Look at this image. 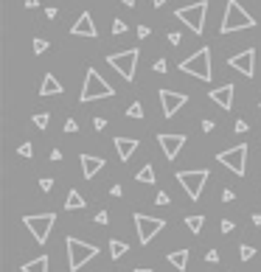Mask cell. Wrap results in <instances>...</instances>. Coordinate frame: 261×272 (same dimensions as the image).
Segmentation results:
<instances>
[{
  "instance_id": "obj_34",
  "label": "cell",
  "mask_w": 261,
  "mask_h": 272,
  "mask_svg": "<svg viewBox=\"0 0 261 272\" xmlns=\"http://www.w3.org/2000/svg\"><path fill=\"white\" fill-rule=\"evenodd\" d=\"M65 132H79V123H76L73 118H68V121H65Z\"/></svg>"
},
{
  "instance_id": "obj_37",
  "label": "cell",
  "mask_w": 261,
  "mask_h": 272,
  "mask_svg": "<svg viewBox=\"0 0 261 272\" xmlns=\"http://www.w3.org/2000/svg\"><path fill=\"white\" fill-rule=\"evenodd\" d=\"M205 261H208V264H216V261H219V253H216V250H208V256H205Z\"/></svg>"
},
{
  "instance_id": "obj_6",
  "label": "cell",
  "mask_w": 261,
  "mask_h": 272,
  "mask_svg": "<svg viewBox=\"0 0 261 272\" xmlns=\"http://www.w3.org/2000/svg\"><path fill=\"white\" fill-rule=\"evenodd\" d=\"M177 182H180L183 188H186V194L197 202L199 197H203V188H205V182H208V177H211V171L208 169H194V171H177Z\"/></svg>"
},
{
  "instance_id": "obj_3",
  "label": "cell",
  "mask_w": 261,
  "mask_h": 272,
  "mask_svg": "<svg viewBox=\"0 0 261 272\" xmlns=\"http://www.w3.org/2000/svg\"><path fill=\"white\" fill-rule=\"evenodd\" d=\"M180 70L188 73V76H197V79H203V81H211V76H213V70H211V48H199L197 54L183 59Z\"/></svg>"
},
{
  "instance_id": "obj_35",
  "label": "cell",
  "mask_w": 261,
  "mask_h": 272,
  "mask_svg": "<svg viewBox=\"0 0 261 272\" xmlns=\"http://www.w3.org/2000/svg\"><path fill=\"white\" fill-rule=\"evenodd\" d=\"M155 202H157V205H169V202H171V199H169V194H166V191H157Z\"/></svg>"
},
{
  "instance_id": "obj_23",
  "label": "cell",
  "mask_w": 261,
  "mask_h": 272,
  "mask_svg": "<svg viewBox=\"0 0 261 272\" xmlns=\"http://www.w3.org/2000/svg\"><path fill=\"white\" fill-rule=\"evenodd\" d=\"M186 224H188V230H191V233H203V227H205V216H188L186 219Z\"/></svg>"
},
{
  "instance_id": "obj_4",
  "label": "cell",
  "mask_w": 261,
  "mask_h": 272,
  "mask_svg": "<svg viewBox=\"0 0 261 272\" xmlns=\"http://www.w3.org/2000/svg\"><path fill=\"white\" fill-rule=\"evenodd\" d=\"M110 96H115V90H112L110 85L102 79V73L98 70H87V76H85V87H82V101H98V98H110Z\"/></svg>"
},
{
  "instance_id": "obj_48",
  "label": "cell",
  "mask_w": 261,
  "mask_h": 272,
  "mask_svg": "<svg viewBox=\"0 0 261 272\" xmlns=\"http://www.w3.org/2000/svg\"><path fill=\"white\" fill-rule=\"evenodd\" d=\"M124 6H129V9H135V0H121Z\"/></svg>"
},
{
  "instance_id": "obj_38",
  "label": "cell",
  "mask_w": 261,
  "mask_h": 272,
  "mask_svg": "<svg viewBox=\"0 0 261 272\" xmlns=\"http://www.w3.org/2000/svg\"><path fill=\"white\" fill-rule=\"evenodd\" d=\"M169 43H171V45H180V43H183V37H180L177 31H171V34H169Z\"/></svg>"
},
{
  "instance_id": "obj_2",
  "label": "cell",
  "mask_w": 261,
  "mask_h": 272,
  "mask_svg": "<svg viewBox=\"0 0 261 272\" xmlns=\"http://www.w3.org/2000/svg\"><path fill=\"white\" fill-rule=\"evenodd\" d=\"M242 28H256V20H253V17L242 9L239 0H228L219 31H222V34H233V31H242Z\"/></svg>"
},
{
  "instance_id": "obj_39",
  "label": "cell",
  "mask_w": 261,
  "mask_h": 272,
  "mask_svg": "<svg viewBox=\"0 0 261 272\" xmlns=\"http://www.w3.org/2000/svg\"><path fill=\"white\" fill-rule=\"evenodd\" d=\"M138 37H140V39L149 37V26H138Z\"/></svg>"
},
{
  "instance_id": "obj_27",
  "label": "cell",
  "mask_w": 261,
  "mask_h": 272,
  "mask_svg": "<svg viewBox=\"0 0 261 272\" xmlns=\"http://www.w3.org/2000/svg\"><path fill=\"white\" fill-rule=\"evenodd\" d=\"M127 115H129V118H144V107H140L138 101L129 104V107H127Z\"/></svg>"
},
{
  "instance_id": "obj_13",
  "label": "cell",
  "mask_w": 261,
  "mask_h": 272,
  "mask_svg": "<svg viewBox=\"0 0 261 272\" xmlns=\"http://www.w3.org/2000/svg\"><path fill=\"white\" fill-rule=\"evenodd\" d=\"M157 143H160V149H163L166 160H174V157L180 155V149H183V146H186V135L160 132V135H157Z\"/></svg>"
},
{
  "instance_id": "obj_45",
  "label": "cell",
  "mask_w": 261,
  "mask_h": 272,
  "mask_svg": "<svg viewBox=\"0 0 261 272\" xmlns=\"http://www.w3.org/2000/svg\"><path fill=\"white\" fill-rule=\"evenodd\" d=\"M213 127H216V123H213V121H203V129H205V132H211Z\"/></svg>"
},
{
  "instance_id": "obj_12",
  "label": "cell",
  "mask_w": 261,
  "mask_h": 272,
  "mask_svg": "<svg viewBox=\"0 0 261 272\" xmlns=\"http://www.w3.org/2000/svg\"><path fill=\"white\" fill-rule=\"evenodd\" d=\"M157 96H160V104H163V115L166 118L177 115V110L188 104L186 93H174V90H166V87H163V90H157Z\"/></svg>"
},
{
  "instance_id": "obj_11",
  "label": "cell",
  "mask_w": 261,
  "mask_h": 272,
  "mask_svg": "<svg viewBox=\"0 0 261 272\" xmlns=\"http://www.w3.org/2000/svg\"><path fill=\"white\" fill-rule=\"evenodd\" d=\"M228 65H230L233 70H239L242 76L253 79V76H256V48H247V51H242V54L230 56Z\"/></svg>"
},
{
  "instance_id": "obj_22",
  "label": "cell",
  "mask_w": 261,
  "mask_h": 272,
  "mask_svg": "<svg viewBox=\"0 0 261 272\" xmlns=\"http://www.w3.org/2000/svg\"><path fill=\"white\" fill-rule=\"evenodd\" d=\"M135 180H138V182H144V185H152V182L157 180V177H155V169H152V165L146 163L144 169H140L138 174H135Z\"/></svg>"
},
{
  "instance_id": "obj_9",
  "label": "cell",
  "mask_w": 261,
  "mask_h": 272,
  "mask_svg": "<svg viewBox=\"0 0 261 272\" xmlns=\"http://www.w3.org/2000/svg\"><path fill=\"white\" fill-rule=\"evenodd\" d=\"M216 160L225 165V169H230L233 174H245L247 171V146L245 143H239V146H233V149H225V152H219L216 155Z\"/></svg>"
},
{
  "instance_id": "obj_10",
  "label": "cell",
  "mask_w": 261,
  "mask_h": 272,
  "mask_svg": "<svg viewBox=\"0 0 261 272\" xmlns=\"http://www.w3.org/2000/svg\"><path fill=\"white\" fill-rule=\"evenodd\" d=\"M135 227H138V241L140 244H149L152 239L166 227L163 219H155V216H146V214H135Z\"/></svg>"
},
{
  "instance_id": "obj_44",
  "label": "cell",
  "mask_w": 261,
  "mask_h": 272,
  "mask_svg": "<svg viewBox=\"0 0 261 272\" xmlns=\"http://www.w3.org/2000/svg\"><path fill=\"white\" fill-rule=\"evenodd\" d=\"M93 127H96V129H104L107 121H104V118H96V121H93Z\"/></svg>"
},
{
  "instance_id": "obj_46",
  "label": "cell",
  "mask_w": 261,
  "mask_h": 272,
  "mask_svg": "<svg viewBox=\"0 0 261 272\" xmlns=\"http://www.w3.org/2000/svg\"><path fill=\"white\" fill-rule=\"evenodd\" d=\"M39 6V0H26V9H37Z\"/></svg>"
},
{
  "instance_id": "obj_19",
  "label": "cell",
  "mask_w": 261,
  "mask_h": 272,
  "mask_svg": "<svg viewBox=\"0 0 261 272\" xmlns=\"http://www.w3.org/2000/svg\"><path fill=\"white\" fill-rule=\"evenodd\" d=\"M85 205H87L85 197H82L76 188H73V191H68V199H65V208H68V211H82Z\"/></svg>"
},
{
  "instance_id": "obj_43",
  "label": "cell",
  "mask_w": 261,
  "mask_h": 272,
  "mask_svg": "<svg viewBox=\"0 0 261 272\" xmlns=\"http://www.w3.org/2000/svg\"><path fill=\"white\" fill-rule=\"evenodd\" d=\"M51 160H53V163H59V160H62V152L53 149V152H51Z\"/></svg>"
},
{
  "instance_id": "obj_42",
  "label": "cell",
  "mask_w": 261,
  "mask_h": 272,
  "mask_svg": "<svg viewBox=\"0 0 261 272\" xmlns=\"http://www.w3.org/2000/svg\"><path fill=\"white\" fill-rule=\"evenodd\" d=\"M121 194H124L121 185H112V188H110V197H121Z\"/></svg>"
},
{
  "instance_id": "obj_18",
  "label": "cell",
  "mask_w": 261,
  "mask_h": 272,
  "mask_svg": "<svg viewBox=\"0 0 261 272\" xmlns=\"http://www.w3.org/2000/svg\"><path fill=\"white\" fill-rule=\"evenodd\" d=\"M62 93V85H59V79L53 73H45L43 79V87H39V96H59Z\"/></svg>"
},
{
  "instance_id": "obj_21",
  "label": "cell",
  "mask_w": 261,
  "mask_h": 272,
  "mask_svg": "<svg viewBox=\"0 0 261 272\" xmlns=\"http://www.w3.org/2000/svg\"><path fill=\"white\" fill-rule=\"evenodd\" d=\"M23 272H48V258L39 256V258H34V261L23 264Z\"/></svg>"
},
{
  "instance_id": "obj_36",
  "label": "cell",
  "mask_w": 261,
  "mask_h": 272,
  "mask_svg": "<svg viewBox=\"0 0 261 272\" xmlns=\"http://www.w3.org/2000/svg\"><path fill=\"white\" fill-rule=\"evenodd\" d=\"M233 199H236V194L230 191V188H225V191H222V202H233Z\"/></svg>"
},
{
  "instance_id": "obj_16",
  "label": "cell",
  "mask_w": 261,
  "mask_h": 272,
  "mask_svg": "<svg viewBox=\"0 0 261 272\" xmlns=\"http://www.w3.org/2000/svg\"><path fill=\"white\" fill-rule=\"evenodd\" d=\"M112 143H115V152H118V157H121V160H129V157L138 152V146H140L135 138H124V135H115V138H112Z\"/></svg>"
},
{
  "instance_id": "obj_31",
  "label": "cell",
  "mask_w": 261,
  "mask_h": 272,
  "mask_svg": "<svg viewBox=\"0 0 261 272\" xmlns=\"http://www.w3.org/2000/svg\"><path fill=\"white\" fill-rule=\"evenodd\" d=\"M31 152H34V146H31V143H23L20 149H17V155H20V157H31Z\"/></svg>"
},
{
  "instance_id": "obj_26",
  "label": "cell",
  "mask_w": 261,
  "mask_h": 272,
  "mask_svg": "<svg viewBox=\"0 0 261 272\" xmlns=\"http://www.w3.org/2000/svg\"><path fill=\"white\" fill-rule=\"evenodd\" d=\"M239 256H242V261H250V258H256V247L242 244V247H239Z\"/></svg>"
},
{
  "instance_id": "obj_20",
  "label": "cell",
  "mask_w": 261,
  "mask_h": 272,
  "mask_svg": "<svg viewBox=\"0 0 261 272\" xmlns=\"http://www.w3.org/2000/svg\"><path fill=\"white\" fill-rule=\"evenodd\" d=\"M188 256H191V253L188 250H177V253H169V264L171 267H177V269H186L188 267Z\"/></svg>"
},
{
  "instance_id": "obj_8",
  "label": "cell",
  "mask_w": 261,
  "mask_h": 272,
  "mask_svg": "<svg viewBox=\"0 0 261 272\" xmlns=\"http://www.w3.org/2000/svg\"><path fill=\"white\" fill-rule=\"evenodd\" d=\"M23 222H26V227L31 230L34 241H37V244H45L48 236H51V230H53V222H56V214H34V216H26Z\"/></svg>"
},
{
  "instance_id": "obj_41",
  "label": "cell",
  "mask_w": 261,
  "mask_h": 272,
  "mask_svg": "<svg viewBox=\"0 0 261 272\" xmlns=\"http://www.w3.org/2000/svg\"><path fill=\"white\" fill-rule=\"evenodd\" d=\"M247 129H250V127H247V121H236V132H247Z\"/></svg>"
},
{
  "instance_id": "obj_47",
  "label": "cell",
  "mask_w": 261,
  "mask_h": 272,
  "mask_svg": "<svg viewBox=\"0 0 261 272\" xmlns=\"http://www.w3.org/2000/svg\"><path fill=\"white\" fill-rule=\"evenodd\" d=\"M253 224H256V227H261V214H253Z\"/></svg>"
},
{
  "instance_id": "obj_28",
  "label": "cell",
  "mask_w": 261,
  "mask_h": 272,
  "mask_svg": "<svg viewBox=\"0 0 261 272\" xmlns=\"http://www.w3.org/2000/svg\"><path fill=\"white\" fill-rule=\"evenodd\" d=\"M45 51H48V43L43 37H37L34 39V54H45Z\"/></svg>"
},
{
  "instance_id": "obj_14",
  "label": "cell",
  "mask_w": 261,
  "mask_h": 272,
  "mask_svg": "<svg viewBox=\"0 0 261 272\" xmlns=\"http://www.w3.org/2000/svg\"><path fill=\"white\" fill-rule=\"evenodd\" d=\"M70 34L73 37H98V28H96V23H93V17H90V11H82L79 14V20L73 23V28H70Z\"/></svg>"
},
{
  "instance_id": "obj_25",
  "label": "cell",
  "mask_w": 261,
  "mask_h": 272,
  "mask_svg": "<svg viewBox=\"0 0 261 272\" xmlns=\"http://www.w3.org/2000/svg\"><path fill=\"white\" fill-rule=\"evenodd\" d=\"M48 123H51V115H48V112H37V115H34V127L48 129Z\"/></svg>"
},
{
  "instance_id": "obj_24",
  "label": "cell",
  "mask_w": 261,
  "mask_h": 272,
  "mask_svg": "<svg viewBox=\"0 0 261 272\" xmlns=\"http://www.w3.org/2000/svg\"><path fill=\"white\" fill-rule=\"evenodd\" d=\"M127 250H129V244H124V241H118V239H110V256L112 258H121Z\"/></svg>"
},
{
  "instance_id": "obj_51",
  "label": "cell",
  "mask_w": 261,
  "mask_h": 272,
  "mask_svg": "<svg viewBox=\"0 0 261 272\" xmlns=\"http://www.w3.org/2000/svg\"><path fill=\"white\" fill-rule=\"evenodd\" d=\"M258 107H261V104H258Z\"/></svg>"
},
{
  "instance_id": "obj_1",
  "label": "cell",
  "mask_w": 261,
  "mask_h": 272,
  "mask_svg": "<svg viewBox=\"0 0 261 272\" xmlns=\"http://www.w3.org/2000/svg\"><path fill=\"white\" fill-rule=\"evenodd\" d=\"M65 244H68V272H79L87 261H90V258L98 256V247L96 244H87V241L76 239V236H68Z\"/></svg>"
},
{
  "instance_id": "obj_5",
  "label": "cell",
  "mask_w": 261,
  "mask_h": 272,
  "mask_svg": "<svg viewBox=\"0 0 261 272\" xmlns=\"http://www.w3.org/2000/svg\"><path fill=\"white\" fill-rule=\"evenodd\" d=\"M205 14H208V0H199V3H191V6H183V9L174 11L177 20H183L194 34H203L205 31Z\"/></svg>"
},
{
  "instance_id": "obj_33",
  "label": "cell",
  "mask_w": 261,
  "mask_h": 272,
  "mask_svg": "<svg viewBox=\"0 0 261 272\" xmlns=\"http://www.w3.org/2000/svg\"><path fill=\"white\" fill-rule=\"evenodd\" d=\"M39 188H43V191H51L53 180H51V177H39Z\"/></svg>"
},
{
  "instance_id": "obj_7",
  "label": "cell",
  "mask_w": 261,
  "mask_h": 272,
  "mask_svg": "<svg viewBox=\"0 0 261 272\" xmlns=\"http://www.w3.org/2000/svg\"><path fill=\"white\" fill-rule=\"evenodd\" d=\"M138 59H140V51L129 48V51H121V54H110L107 56V65L115 68L124 81H132L135 79V68H138Z\"/></svg>"
},
{
  "instance_id": "obj_40",
  "label": "cell",
  "mask_w": 261,
  "mask_h": 272,
  "mask_svg": "<svg viewBox=\"0 0 261 272\" xmlns=\"http://www.w3.org/2000/svg\"><path fill=\"white\" fill-rule=\"evenodd\" d=\"M96 224H107V211H98L96 214Z\"/></svg>"
},
{
  "instance_id": "obj_29",
  "label": "cell",
  "mask_w": 261,
  "mask_h": 272,
  "mask_svg": "<svg viewBox=\"0 0 261 272\" xmlns=\"http://www.w3.org/2000/svg\"><path fill=\"white\" fill-rule=\"evenodd\" d=\"M127 31V23L121 20V17H115V20H112V34H124Z\"/></svg>"
},
{
  "instance_id": "obj_15",
  "label": "cell",
  "mask_w": 261,
  "mask_h": 272,
  "mask_svg": "<svg viewBox=\"0 0 261 272\" xmlns=\"http://www.w3.org/2000/svg\"><path fill=\"white\" fill-rule=\"evenodd\" d=\"M233 93H236V87H233V85H222V87H213L208 96H211V101L216 104L219 110L228 112L230 107H233Z\"/></svg>"
},
{
  "instance_id": "obj_30",
  "label": "cell",
  "mask_w": 261,
  "mask_h": 272,
  "mask_svg": "<svg viewBox=\"0 0 261 272\" xmlns=\"http://www.w3.org/2000/svg\"><path fill=\"white\" fill-rule=\"evenodd\" d=\"M152 68H155V73H166V70H169V62H166V59H155Z\"/></svg>"
},
{
  "instance_id": "obj_49",
  "label": "cell",
  "mask_w": 261,
  "mask_h": 272,
  "mask_svg": "<svg viewBox=\"0 0 261 272\" xmlns=\"http://www.w3.org/2000/svg\"><path fill=\"white\" fill-rule=\"evenodd\" d=\"M152 3H155L157 9H160V6H166V3H169V0H152Z\"/></svg>"
},
{
  "instance_id": "obj_17",
  "label": "cell",
  "mask_w": 261,
  "mask_h": 272,
  "mask_svg": "<svg viewBox=\"0 0 261 272\" xmlns=\"http://www.w3.org/2000/svg\"><path fill=\"white\" fill-rule=\"evenodd\" d=\"M79 163H82V174H85V180H93V177L104 169V157H96V155H82Z\"/></svg>"
},
{
  "instance_id": "obj_32",
  "label": "cell",
  "mask_w": 261,
  "mask_h": 272,
  "mask_svg": "<svg viewBox=\"0 0 261 272\" xmlns=\"http://www.w3.org/2000/svg\"><path fill=\"white\" fill-rule=\"evenodd\" d=\"M233 227H236V224L230 222V219H222V224H219V230H222V233H233Z\"/></svg>"
},
{
  "instance_id": "obj_50",
  "label": "cell",
  "mask_w": 261,
  "mask_h": 272,
  "mask_svg": "<svg viewBox=\"0 0 261 272\" xmlns=\"http://www.w3.org/2000/svg\"><path fill=\"white\" fill-rule=\"evenodd\" d=\"M132 272H152V269H149V267H135Z\"/></svg>"
}]
</instances>
